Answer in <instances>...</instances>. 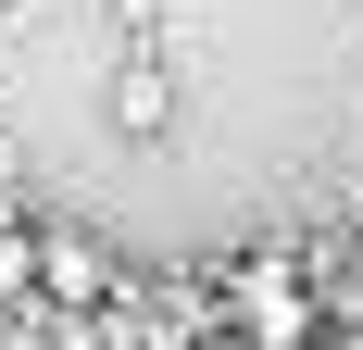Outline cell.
Segmentation results:
<instances>
[{
  "label": "cell",
  "mask_w": 363,
  "mask_h": 350,
  "mask_svg": "<svg viewBox=\"0 0 363 350\" xmlns=\"http://www.w3.org/2000/svg\"><path fill=\"white\" fill-rule=\"evenodd\" d=\"M113 125H125V138H163V125H176V88H163V75H125V88H113Z\"/></svg>",
  "instance_id": "cell-3"
},
{
  "label": "cell",
  "mask_w": 363,
  "mask_h": 350,
  "mask_svg": "<svg viewBox=\"0 0 363 350\" xmlns=\"http://www.w3.org/2000/svg\"><path fill=\"white\" fill-rule=\"evenodd\" d=\"M38 300H50V313H113V300H125L113 238H88V225H38Z\"/></svg>",
  "instance_id": "cell-2"
},
{
  "label": "cell",
  "mask_w": 363,
  "mask_h": 350,
  "mask_svg": "<svg viewBox=\"0 0 363 350\" xmlns=\"http://www.w3.org/2000/svg\"><path fill=\"white\" fill-rule=\"evenodd\" d=\"M13 300H38V225L0 238V313H13Z\"/></svg>",
  "instance_id": "cell-4"
},
{
  "label": "cell",
  "mask_w": 363,
  "mask_h": 350,
  "mask_svg": "<svg viewBox=\"0 0 363 350\" xmlns=\"http://www.w3.org/2000/svg\"><path fill=\"white\" fill-rule=\"evenodd\" d=\"M225 325H238V350H313L326 338L313 263H301V250H238V263H225Z\"/></svg>",
  "instance_id": "cell-1"
},
{
  "label": "cell",
  "mask_w": 363,
  "mask_h": 350,
  "mask_svg": "<svg viewBox=\"0 0 363 350\" xmlns=\"http://www.w3.org/2000/svg\"><path fill=\"white\" fill-rule=\"evenodd\" d=\"M326 350H363V288H338V300H326Z\"/></svg>",
  "instance_id": "cell-5"
},
{
  "label": "cell",
  "mask_w": 363,
  "mask_h": 350,
  "mask_svg": "<svg viewBox=\"0 0 363 350\" xmlns=\"http://www.w3.org/2000/svg\"><path fill=\"white\" fill-rule=\"evenodd\" d=\"M313 350H326V338H313Z\"/></svg>",
  "instance_id": "cell-6"
}]
</instances>
